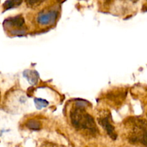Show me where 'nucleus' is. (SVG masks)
I'll list each match as a JSON object with an SVG mask.
<instances>
[{"label": "nucleus", "mask_w": 147, "mask_h": 147, "mask_svg": "<svg viewBox=\"0 0 147 147\" xmlns=\"http://www.w3.org/2000/svg\"><path fill=\"white\" fill-rule=\"evenodd\" d=\"M22 1V0H7L4 4V8L7 10L17 7L21 4Z\"/></svg>", "instance_id": "7"}, {"label": "nucleus", "mask_w": 147, "mask_h": 147, "mask_svg": "<svg viewBox=\"0 0 147 147\" xmlns=\"http://www.w3.org/2000/svg\"><path fill=\"white\" fill-rule=\"evenodd\" d=\"M4 24H7V25L12 26V27H22L24 24V18L22 17V15L16 16V17H11V18L7 19L5 22Z\"/></svg>", "instance_id": "5"}, {"label": "nucleus", "mask_w": 147, "mask_h": 147, "mask_svg": "<svg viewBox=\"0 0 147 147\" xmlns=\"http://www.w3.org/2000/svg\"><path fill=\"white\" fill-rule=\"evenodd\" d=\"M24 76L31 84H35L38 80V73L36 71L26 70L24 73Z\"/></svg>", "instance_id": "6"}, {"label": "nucleus", "mask_w": 147, "mask_h": 147, "mask_svg": "<svg viewBox=\"0 0 147 147\" xmlns=\"http://www.w3.org/2000/svg\"><path fill=\"white\" fill-rule=\"evenodd\" d=\"M70 119L76 129L88 130L92 134L97 132V127L93 118L86 113L84 107L76 106L70 112Z\"/></svg>", "instance_id": "1"}, {"label": "nucleus", "mask_w": 147, "mask_h": 147, "mask_svg": "<svg viewBox=\"0 0 147 147\" xmlns=\"http://www.w3.org/2000/svg\"><path fill=\"white\" fill-rule=\"evenodd\" d=\"M34 104L37 109H40L42 108L46 107L48 105V102L41 98H35L34 99Z\"/></svg>", "instance_id": "9"}, {"label": "nucleus", "mask_w": 147, "mask_h": 147, "mask_svg": "<svg viewBox=\"0 0 147 147\" xmlns=\"http://www.w3.org/2000/svg\"><path fill=\"white\" fill-rule=\"evenodd\" d=\"M131 131L129 139L131 143H140L147 146V122L144 119H132L129 121Z\"/></svg>", "instance_id": "2"}, {"label": "nucleus", "mask_w": 147, "mask_h": 147, "mask_svg": "<svg viewBox=\"0 0 147 147\" xmlns=\"http://www.w3.org/2000/svg\"><path fill=\"white\" fill-rule=\"evenodd\" d=\"M98 123H100V126L104 129V130L106 131L107 134L109 135L112 139H113V140L116 139V138H117V134H116L114 127H113V126L110 122L109 118L108 117V116H105V117H102L100 118V119H99Z\"/></svg>", "instance_id": "3"}, {"label": "nucleus", "mask_w": 147, "mask_h": 147, "mask_svg": "<svg viewBox=\"0 0 147 147\" xmlns=\"http://www.w3.org/2000/svg\"><path fill=\"white\" fill-rule=\"evenodd\" d=\"M44 0H26V2L28 4L29 6H34L37 5V4H40L42 1H43Z\"/></svg>", "instance_id": "10"}, {"label": "nucleus", "mask_w": 147, "mask_h": 147, "mask_svg": "<svg viewBox=\"0 0 147 147\" xmlns=\"http://www.w3.org/2000/svg\"><path fill=\"white\" fill-rule=\"evenodd\" d=\"M40 123L37 121L35 120H30L27 123V127H28L30 129L32 130H39L40 129Z\"/></svg>", "instance_id": "8"}, {"label": "nucleus", "mask_w": 147, "mask_h": 147, "mask_svg": "<svg viewBox=\"0 0 147 147\" xmlns=\"http://www.w3.org/2000/svg\"><path fill=\"white\" fill-rule=\"evenodd\" d=\"M57 11L53 10V11H50L49 12L40 14L37 17V22L40 24H43V25L50 24L55 21V20L57 19Z\"/></svg>", "instance_id": "4"}]
</instances>
